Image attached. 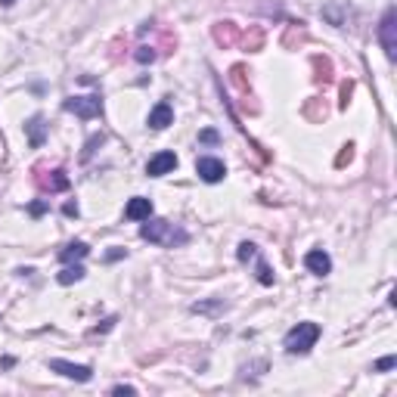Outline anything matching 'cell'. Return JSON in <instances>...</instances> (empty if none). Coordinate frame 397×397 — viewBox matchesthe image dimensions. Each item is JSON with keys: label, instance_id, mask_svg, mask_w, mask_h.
I'll use <instances>...</instances> for the list:
<instances>
[{"label": "cell", "instance_id": "e0dca14e", "mask_svg": "<svg viewBox=\"0 0 397 397\" xmlns=\"http://www.w3.org/2000/svg\"><path fill=\"white\" fill-rule=\"evenodd\" d=\"M394 366H397V357H394V354H388V357H382L376 363V372H388V369H394Z\"/></svg>", "mask_w": 397, "mask_h": 397}, {"label": "cell", "instance_id": "ac0fdd59", "mask_svg": "<svg viewBox=\"0 0 397 397\" xmlns=\"http://www.w3.org/2000/svg\"><path fill=\"white\" fill-rule=\"evenodd\" d=\"M134 59H136V62H152V59H155V50H152V47H140V50L134 53Z\"/></svg>", "mask_w": 397, "mask_h": 397}, {"label": "cell", "instance_id": "ba28073f", "mask_svg": "<svg viewBox=\"0 0 397 397\" xmlns=\"http://www.w3.org/2000/svg\"><path fill=\"white\" fill-rule=\"evenodd\" d=\"M304 267H307L314 276H326V273L332 270V258H329L323 248H314V252L304 254Z\"/></svg>", "mask_w": 397, "mask_h": 397}, {"label": "cell", "instance_id": "5b68a950", "mask_svg": "<svg viewBox=\"0 0 397 397\" xmlns=\"http://www.w3.org/2000/svg\"><path fill=\"white\" fill-rule=\"evenodd\" d=\"M196 174L205 183H221V180L227 177V165H223L221 159H214V155H202V159L196 161Z\"/></svg>", "mask_w": 397, "mask_h": 397}, {"label": "cell", "instance_id": "9c48e42d", "mask_svg": "<svg viewBox=\"0 0 397 397\" xmlns=\"http://www.w3.org/2000/svg\"><path fill=\"white\" fill-rule=\"evenodd\" d=\"M124 217H128V221H146V217H152V202L143 196H134L124 205Z\"/></svg>", "mask_w": 397, "mask_h": 397}, {"label": "cell", "instance_id": "8992f818", "mask_svg": "<svg viewBox=\"0 0 397 397\" xmlns=\"http://www.w3.org/2000/svg\"><path fill=\"white\" fill-rule=\"evenodd\" d=\"M47 366H50L53 372H59V376L74 378V382H90V378H93V369H90V366H84V363H68V360H50Z\"/></svg>", "mask_w": 397, "mask_h": 397}, {"label": "cell", "instance_id": "44dd1931", "mask_svg": "<svg viewBox=\"0 0 397 397\" xmlns=\"http://www.w3.org/2000/svg\"><path fill=\"white\" fill-rule=\"evenodd\" d=\"M43 211H47V205H43V202H34V205H31V214H43Z\"/></svg>", "mask_w": 397, "mask_h": 397}, {"label": "cell", "instance_id": "ffe728a7", "mask_svg": "<svg viewBox=\"0 0 397 397\" xmlns=\"http://www.w3.org/2000/svg\"><path fill=\"white\" fill-rule=\"evenodd\" d=\"M62 214H68V217H78V205H74V202H65V208H62Z\"/></svg>", "mask_w": 397, "mask_h": 397}, {"label": "cell", "instance_id": "52a82bcc", "mask_svg": "<svg viewBox=\"0 0 397 397\" xmlns=\"http://www.w3.org/2000/svg\"><path fill=\"white\" fill-rule=\"evenodd\" d=\"M174 167H177V155H174V152H159V155L149 159L146 174H149V177H165V174H171Z\"/></svg>", "mask_w": 397, "mask_h": 397}, {"label": "cell", "instance_id": "3957f363", "mask_svg": "<svg viewBox=\"0 0 397 397\" xmlns=\"http://www.w3.org/2000/svg\"><path fill=\"white\" fill-rule=\"evenodd\" d=\"M378 43H382L388 59H397V10L394 6H388L382 22H378Z\"/></svg>", "mask_w": 397, "mask_h": 397}, {"label": "cell", "instance_id": "2e32d148", "mask_svg": "<svg viewBox=\"0 0 397 397\" xmlns=\"http://www.w3.org/2000/svg\"><path fill=\"white\" fill-rule=\"evenodd\" d=\"M258 279L264 285H273V273H270V267H267L264 261H258Z\"/></svg>", "mask_w": 397, "mask_h": 397}, {"label": "cell", "instance_id": "6da1fadb", "mask_svg": "<svg viewBox=\"0 0 397 397\" xmlns=\"http://www.w3.org/2000/svg\"><path fill=\"white\" fill-rule=\"evenodd\" d=\"M140 236L146 242H155V245H165V248L190 242V233H186L183 227H177V223H171V221H161V217H155V221L146 217V223L140 227Z\"/></svg>", "mask_w": 397, "mask_h": 397}, {"label": "cell", "instance_id": "7402d4cb", "mask_svg": "<svg viewBox=\"0 0 397 397\" xmlns=\"http://www.w3.org/2000/svg\"><path fill=\"white\" fill-rule=\"evenodd\" d=\"M202 140H205V143H214V140H217V134H214V130H205Z\"/></svg>", "mask_w": 397, "mask_h": 397}, {"label": "cell", "instance_id": "d6986e66", "mask_svg": "<svg viewBox=\"0 0 397 397\" xmlns=\"http://www.w3.org/2000/svg\"><path fill=\"white\" fill-rule=\"evenodd\" d=\"M112 394H136V388H134V385H115Z\"/></svg>", "mask_w": 397, "mask_h": 397}, {"label": "cell", "instance_id": "7c38bea8", "mask_svg": "<svg viewBox=\"0 0 397 397\" xmlns=\"http://www.w3.org/2000/svg\"><path fill=\"white\" fill-rule=\"evenodd\" d=\"M87 254H90V248H87L84 242H68V245L59 252V261L72 264V261H81V258H87Z\"/></svg>", "mask_w": 397, "mask_h": 397}, {"label": "cell", "instance_id": "5bb4252c", "mask_svg": "<svg viewBox=\"0 0 397 397\" xmlns=\"http://www.w3.org/2000/svg\"><path fill=\"white\" fill-rule=\"evenodd\" d=\"M43 190H50V192H62V190H68V177H65V171H53L47 180H43Z\"/></svg>", "mask_w": 397, "mask_h": 397}, {"label": "cell", "instance_id": "277c9868", "mask_svg": "<svg viewBox=\"0 0 397 397\" xmlns=\"http://www.w3.org/2000/svg\"><path fill=\"white\" fill-rule=\"evenodd\" d=\"M62 109L65 112H74L78 118H96L99 112H103V99L99 96H68L65 103H62Z\"/></svg>", "mask_w": 397, "mask_h": 397}, {"label": "cell", "instance_id": "7a4b0ae2", "mask_svg": "<svg viewBox=\"0 0 397 397\" xmlns=\"http://www.w3.org/2000/svg\"><path fill=\"white\" fill-rule=\"evenodd\" d=\"M320 323H310V320H304V323H298V326H292L289 332H285V338H283V345H285V351L289 354H307L310 347L316 345V338H320Z\"/></svg>", "mask_w": 397, "mask_h": 397}, {"label": "cell", "instance_id": "30bf717a", "mask_svg": "<svg viewBox=\"0 0 397 397\" xmlns=\"http://www.w3.org/2000/svg\"><path fill=\"white\" fill-rule=\"evenodd\" d=\"M167 124H174V109H171V103H159L152 112H149V128L165 130Z\"/></svg>", "mask_w": 397, "mask_h": 397}, {"label": "cell", "instance_id": "4fadbf2b", "mask_svg": "<svg viewBox=\"0 0 397 397\" xmlns=\"http://www.w3.org/2000/svg\"><path fill=\"white\" fill-rule=\"evenodd\" d=\"M84 273H87V270H84L81 264H68L65 270H62L56 279H59L62 285H72V283H81V279H84Z\"/></svg>", "mask_w": 397, "mask_h": 397}, {"label": "cell", "instance_id": "603a6c76", "mask_svg": "<svg viewBox=\"0 0 397 397\" xmlns=\"http://www.w3.org/2000/svg\"><path fill=\"white\" fill-rule=\"evenodd\" d=\"M121 254H124L121 248H115V252H109V254H105V258H109V261H118V258H121Z\"/></svg>", "mask_w": 397, "mask_h": 397}, {"label": "cell", "instance_id": "9a60e30c", "mask_svg": "<svg viewBox=\"0 0 397 397\" xmlns=\"http://www.w3.org/2000/svg\"><path fill=\"white\" fill-rule=\"evenodd\" d=\"M254 254H258V248H254L252 242H242V245L236 248V258H239V261H252Z\"/></svg>", "mask_w": 397, "mask_h": 397}, {"label": "cell", "instance_id": "cb8c5ba5", "mask_svg": "<svg viewBox=\"0 0 397 397\" xmlns=\"http://www.w3.org/2000/svg\"><path fill=\"white\" fill-rule=\"evenodd\" d=\"M12 3H16V0H0V6H12Z\"/></svg>", "mask_w": 397, "mask_h": 397}, {"label": "cell", "instance_id": "8fae6325", "mask_svg": "<svg viewBox=\"0 0 397 397\" xmlns=\"http://www.w3.org/2000/svg\"><path fill=\"white\" fill-rule=\"evenodd\" d=\"M25 130H28V143L31 146H43V134H47V124H43V118L41 115H34L28 124H25Z\"/></svg>", "mask_w": 397, "mask_h": 397}]
</instances>
